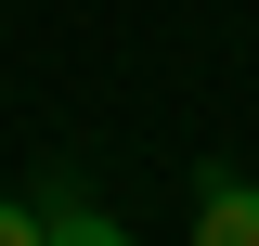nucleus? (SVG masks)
Here are the masks:
<instances>
[{
	"mask_svg": "<svg viewBox=\"0 0 259 246\" xmlns=\"http://www.w3.org/2000/svg\"><path fill=\"white\" fill-rule=\"evenodd\" d=\"M0 246H39V194H0Z\"/></svg>",
	"mask_w": 259,
	"mask_h": 246,
	"instance_id": "obj_3",
	"label": "nucleus"
},
{
	"mask_svg": "<svg viewBox=\"0 0 259 246\" xmlns=\"http://www.w3.org/2000/svg\"><path fill=\"white\" fill-rule=\"evenodd\" d=\"M39 246H130L117 208H91L78 182H39Z\"/></svg>",
	"mask_w": 259,
	"mask_h": 246,
	"instance_id": "obj_1",
	"label": "nucleus"
},
{
	"mask_svg": "<svg viewBox=\"0 0 259 246\" xmlns=\"http://www.w3.org/2000/svg\"><path fill=\"white\" fill-rule=\"evenodd\" d=\"M194 246H259V182L207 169V208H194Z\"/></svg>",
	"mask_w": 259,
	"mask_h": 246,
	"instance_id": "obj_2",
	"label": "nucleus"
}]
</instances>
